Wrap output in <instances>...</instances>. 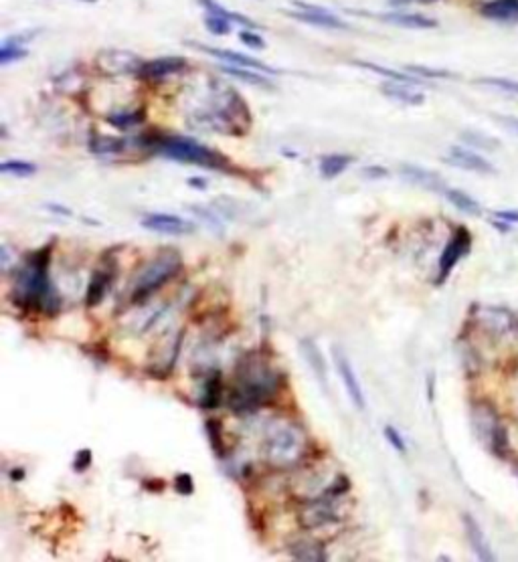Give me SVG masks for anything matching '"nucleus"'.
Segmentation results:
<instances>
[{"label": "nucleus", "mask_w": 518, "mask_h": 562, "mask_svg": "<svg viewBox=\"0 0 518 562\" xmlns=\"http://www.w3.org/2000/svg\"><path fill=\"white\" fill-rule=\"evenodd\" d=\"M407 71L418 73V76H423V77H450L447 71H442V69H430V67H423V65H407Z\"/></svg>", "instance_id": "nucleus-41"}, {"label": "nucleus", "mask_w": 518, "mask_h": 562, "mask_svg": "<svg viewBox=\"0 0 518 562\" xmlns=\"http://www.w3.org/2000/svg\"><path fill=\"white\" fill-rule=\"evenodd\" d=\"M498 122H502L504 128L512 130L518 136V118H514V115H498Z\"/></svg>", "instance_id": "nucleus-44"}, {"label": "nucleus", "mask_w": 518, "mask_h": 562, "mask_svg": "<svg viewBox=\"0 0 518 562\" xmlns=\"http://www.w3.org/2000/svg\"><path fill=\"white\" fill-rule=\"evenodd\" d=\"M308 453V437L302 427L279 421L267 429L266 459L274 467H291L298 465Z\"/></svg>", "instance_id": "nucleus-3"}, {"label": "nucleus", "mask_w": 518, "mask_h": 562, "mask_svg": "<svg viewBox=\"0 0 518 562\" xmlns=\"http://www.w3.org/2000/svg\"><path fill=\"white\" fill-rule=\"evenodd\" d=\"M221 397H223V380H221V375L211 376L204 385V390H202L201 397V405L204 409H215L221 405Z\"/></svg>", "instance_id": "nucleus-27"}, {"label": "nucleus", "mask_w": 518, "mask_h": 562, "mask_svg": "<svg viewBox=\"0 0 518 562\" xmlns=\"http://www.w3.org/2000/svg\"><path fill=\"white\" fill-rule=\"evenodd\" d=\"M142 227H146L148 231L154 233H162V235H190L195 231V225L187 221V219H180L177 214H166V213H150L142 219Z\"/></svg>", "instance_id": "nucleus-10"}, {"label": "nucleus", "mask_w": 518, "mask_h": 562, "mask_svg": "<svg viewBox=\"0 0 518 562\" xmlns=\"http://www.w3.org/2000/svg\"><path fill=\"white\" fill-rule=\"evenodd\" d=\"M387 175H389V170L383 168V166H367V168H363V176H367V178H385Z\"/></svg>", "instance_id": "nucleus-43"}, {"label": "nucleus", "mask_w": 518, "mask_h": 562, "mask_svg": "<svg viewBox=\"0 0 518 562\" xmlns=\"http://www.w3.org/2000/svg\"><path fill=\"white\" fill-rule=\"evenodd\" d=\"M470 247H472V235H470L468 229L460 227V229L455 231L454 237H452V241L445 245L442 257H440V277H437V283H442V281L447 279V275L452 274V269L457 265V261L468 255Z\"/></svg>", "instance_id": "nucleus-8"}, {"label": "nucleus", "mask_w": 518, "mask_h": 562, "mask_svg": "<svg viewBox=\"0 0 518 562\" xmlns=\"http://www.w3.org/2000/svg\"><path fill=\"white\" fill-rule=\"evenodd\" d=\"M207 435L211 441V447L217 455H225V443H223V427L217 419H209L207 421Z\"/></svg>", "instance_id": "nucleus-31"}, {"label": "nucleus", "mask_w": 518, "mask_h": 562, "mask_svg": "<svg viewBox=\"0 0 518 562\" xmlns=\"http://www.w3.org/2000/svg\"><path fill=\"white\" fill-rule=\"evenodd\" d=\"M189 184L190 187H199L202 190V188H207V182L202 180V178H189Z\"/></svg>", "instance_id": "nucleus-46"}, {"label": "nucleus", "mask_w": 518, "mask_h": 562, "mask_svg": "<svg viewBox=\"0 0 518 562\" xmlns=\"http://www.w3.org/2000/svg\"><path fill=\"white\" fill-rule=\"evenodd\" d=\"M23 475H25V474H23L21 469H19V472H13V477H14V479H16V477H23Z\"/></svg>", "instance_id": "nucleus-49"}, {"label": "nucleus", "mask_w": 518, "mask_h": 562, "mask_svg": "<svg viewBox=\"0 0 518 562\" xmlns=\"http://www.w3.org/2000/svg\"><path fill=\"white\" fill-rule=\"evenodd\" d=\"M407 2V0H405ZM419 2H433V0H419Z\"/></svg>", "instance_id": "nucleus-50"}, {"label": "nucleus", "mask_w": 518, "mask_h": 562, "mask_svg": "<svg viewBox=\"0 0 518 562\" xmlns=\"http://www.w3.org/2000/svg\"><path fill=\"white\" fill-rule=\"evenodd\" d=\"M332 356H334V364H336V368H338V375H341L342 383H344V388H346L348 397L353 400V405L356 409L365 411V409H367L365 392H363V387H361V383H358V376L354 373L353 364L348 360V356L342 352V348L332 350Z\"/></svg>", "instance_id": "nucleus-9"}, {"label": "nucleus", "mask_w": 518, "mask_h": 562, "mask_svg": "<svg viewBox=\"0 0 518 562\" xmlns=\"http://www.w3.org/2000/svg\"><path fill=\"white\" fill-rule=\"evenodd\" d=\"M478 83L504 89L508 93H517L518 95V81H512V79H502V77H484V79H478Z\"/></svg>", "instance_id": "nucleus-34"}, {"label": "nucleus", "mask_w": 518, "mask_h": 562, "mask_svg": "<svg viewBox=\"0 0 518 562\" xmlns=\"http://www.w3.org/2000/svg\"><path fill=\"white\" fill-rule=\"evenodd\" d=\"M494 217L496 219H500V221H504V223H518V211H498V213H494Z\"/></svg>", "instance_id": "nucleus-45"}, {"label": "nucleus", "mask_w": 518, "mask_h": 562, "mask_svg": "<svg viewBox=\"0 0 518 562\" xmlns=\"http://www.w3.org/2000/svg\"><path fill=\"white\" fill-rule=\"evenodd\" d=\"M204 25H207V28H209L213 35H219V37H223V35H229V33H231L229 19L217 16V14H209V16L204 19Z\"/></svg>", "instance_id": "nucleus-32"}, {"label": "nucleus", "mask_w": 518, "mask_h": 562, "mask_svg": "<svg viewBox=\"0 0 518 562\" xmlns=\"http://www.w3.org/2000/svg\"><path fill=\"white\" fill-rule=\"evenodd\" d=\"M187 61L182 57H160V59H154L142 65L138 76L146 77V79H158V77L170 76V73H177L185 69Z\"/></svg>", "instance_id": "nucleus-18"}, {"label": "nucleus", "mask_w": 518, "mask_h": 562, "mask_svg": "<svg viewBox=\"0 0 518 562\" xmlns=\"http://www.w3.org/2000/svg\"><path fill=\"white\" fill-rule=\"evenodd\" d=\"M492 437V451L498 457H504L506 449H508V439H506V431L502 425H496L490 433Z\"/></svg>", "instance_id": "nucleus-33"}, {"label": "nucleus", "mask_w": 518, "mask_h": 562, "mask_svg": "<svg viewBox=\"0 0 518 562\" xmlns=\"http://www.w3.org/2000/svg\"><path fill=\"white\" fill-rule=\"evenodd\" d=\"M51 211H55V213L59 214H71V211H67V209H63V207H57V204H49Z\"/></svg>", "instance_id": "nucleus-47"}, {"label": "nucleus", "mask_w": 518, "mask_h": 562, "mask_svg": "<svg viewBox=\"0 0 518 562\" xmlns=\"http://www.w3.org/2000/svg\"><path fill=\"white\" fill-rule=\"evenodd\" d=\"M110 122H112V125H115V128L126 130V128H132V125L142 122V113H118V115L110 118Z\"/></svg>", "instance_id": "nucleus-37"}, {"label": "nucleus", "mask_w": 518, "mask_h": 562, "mask_svg": "<svg viewBox=\"0 0 518 562\" xmlns=\"http://www.w3.org/2000/svg\"><path fill=\"white\" fill-rule=\"evenodd\" d=\"M445 197H447V200L454 204L457 211H462V213L472 214V217H480L482 214L480 204L472 199L470 194H466L464 190H457V188H447V190H445Z\"/></svg>", "instance_id": "nucleus-25"}, {"label": "nucleus", "mask_w": 518, "mask_h": 562, "mask_svg": "<svg viewBox=\"0 0 518 562\" xmlns=\"http://www.w3.org/2000/svg\"><path fill=\"white\" fill-rule=\"evenodd\" d=\"M124 140L122 137H110V136H98L89 142V150L93 154H118L124 150Z\"/></svg>", "instance_id": "nucleus-28"}, {"label": "nucleus", "mask_w": 518, "mask_h": 562, "mask_svg": "<svg viewBox=\"0 0 518 562\" xmlns=\"http://www.w3.org/2000/svg\"><path fill=\"white\" fill-rule=\"evenodd\" d=\"M95 65L105 76H138L142 69V59L138 55L122 49L101 51L95 59Z\"/></svg>", "instance_id": "nucleus-7"}, {"label": "nucleus", "mask_w": 518, "mask_h": 562, "mask_svg": "<svg viewBox=\"0 0 518 562\" xmlns=\"http://www.w3.org/2000/svg\"><path fill=\"white\" fill-rule=\"evenodd\" d=\"M114 277L115 263L100 265L98 271L91 277V281H89L88 293H86V303H88V306H98V303H101V300L105 298V293H108V289H110V283L114 281Z\"/></svg>", "instance_id": "nucleus-14"}, {"label": "nucleus", "mask_w": 518, "mask_h": 562, "mask_svg": "<svg viewBox=\"0 0 518 562\" xmlns=\"http://www.w3.org/2000/svg\"><path fill=\"white\" fill-rule=\"evenodd\" d=\"M338 498H342V496L322 491L320 496L308 501L300 510V514H298L300 524L306 530H316V528H324V526L341 522L342 512L341 506H338Z\"/></svg>", "instance_id": "nucleus-6"}, {"label": "nucleus", "mask_w": 518, "mask_h": 562, "mask_svg": "<svg viewBox=\"0 0 518 562\" xmlns=\"http://www.w3.org/2000/svg\"><path fill=\"white\" fill-rule=\"evenodd\" d=\"M180 269H182V259L177 251L158 253L136 275V279L132 283V291H130V301L132 303H144L154 291H158L165 283H168Z\"/></svg>", "instance_id": "nucleus-4"}, {"label": "nucleus", "mask_w": 518, "mask_h": 562, "mask_svg": "<svg viewBox=\"0 0 518 562\" xmlns=\"http://www.w3.org/2000/svg\"><path fill=\"white\" fill-rule=\"evenodd\" d=\"M401 175L409 182H413V184H418L421 188H428V190H433V192H443L445 194V190H447V184H445L442 176L431 172L428 168L415 166V164H403L401 166Z\"/></svg>", "instance_id": "nucleus-15"}, {"label": "nucleus", "mask_w": 518, "mask_h": 562, "mask_svg": "<svg viewBox=\"0 0 518 562\" xmlns=\"http://www.w3.org/2000/svg\"><path fill=\"white\" fill-rule=\"evenodd\" d=\"M356 65H358V67H365V69H368V71H375V73H379V76H383V77H389V79H393V81H399V83L421 85V81H419L418 77L403 76V73H399V71H393V69H387V67H380V65H373V63H367V61H358Z\"/></svg>", "instance_id": "nucleus-29"}, {"label": "nucleus", "mask_w": 518, "mask_h": 562, "mask_svg": "<svg viewBox=\"0 0 518 562\" xmlns=\"http://www.w3.org/2000/svg\"><path fill=\"white\" fill-rule=\"evenodd\" d=\"M385 439L391 443V447H395V451H399V453H405V451H407L403 437L399 435V431H397L395 427H391V425L385 427Z\"/></svg>", "instance_id": "nucleus-39"}, {"label": "nucleus", "mask_w": 518, "mask_h": 562, "mask_svg": "<svg viewBox=\"0 0 518 562\" xmlns=\"http://www.w3.org/2000/svg\"><path fill=\"white\" fill-rule=\"evenodd\" d=\"M0 172H2V175L23 178V176L35 175V172H37V166L31 162H23V160H9V162L0 164Z\"/></svg>", "instance_id": "nucleus-30"}, {"label": "nucleus", "mask_w": 518, "mask_h": 562, "mask_svg": "<svg viewBox=\"0 0 518 562\" xmlns=\"http://www.w3.org/2000/svg\"><path fill=\"white\" fill-rule=\"evenodd\" d=\"M83 2H95V0H83Z\"/></svg>", "instance_id": "nucleus-51"}, {"label": "nucleus", "mask_w": 518, "mask_h": 562, "mask_svg": "<svg viewBox=\"0 0 518 562\" xmlns=\"http://www.w3.org/2000/svg\"><path fill=\"white\" fill-rule=\"evenodd\" d=\"M464 526H466V536H468L470 546L474 550V554L484 562L494 561L492 548H490V544H488V540L484 536V532H482V528L478 526V522H476L472 516L466 514V516H464Z\"/></svg>", "instance_id": "nucleus-17"}, {"label": "nucleus", "mask_w": 518, "mask_h": 562, "mask_svg": "<svg viewBox=\"0 0 518 562\" xmlns=\"http://www.w3.org/2000/svg\"><path fill=\"white\" fill-rule=\"evenodd\" d=\"M517 330H518V318H517Z\"/></svg>", "instance_id": "nucleus-52"}, {"label": "nucleus", "mask_w": 518, "mask_h": 562, "mask_svg": "<svg viewBox=\"0 0 518 562\" xmlns=\"http://www.w3.org/2000/svg\"><path fill=\"white\" fill-rule=\"evenodd\" d=\"M462 137H464L468 144H472V146H480V148H486V150H494V148L500 146L492 137L484 136V134H476V132H466Z\"/></svg>", "instance_id": "nucleus-35"}, {"label": "nucleus", "mask_w": 518, "mask_h": 562, "mask_svg": "<svg viewBox=\"0 0 518 562\" xmlns=\"http://www.w3.org/2000/svg\"><path fill=\"white\" fill-rule=\"evenodd\" d=\"M428 390H430V400L433 399V375L430 376V385H428Z\"/></svg>", "instance_id": "nucleus-48"}, {"label": "nucleus", "mask_w": 518, "mask_h": 562, "mask_svg": "<svg viewBox=\"0 0 518 562\" xmlns=\"http://www.w3.org/2000/svg\"><path fill=\"white\" fill-rule=\"evenodd\" d=\"M290 554L298 561H326V550L314 540H296L290 546Z\"/></svg>", "instance_id": "nucleus-22"}, {"label": "nucleus", "mask_w": 518, "mask_h": 562, "mask_svg": "<svg viewBox=\"0 0 518 562\" xmlns=\"http://www.w3.org/2000/svg\"><path fill=\"white\" fill-rule=\"evenodd\" d=\"M279 375L269 368L264 358L247 356L237 366L235 385L229 395V405L235 412H249L271 402L278 395Z\"/></svg>", "instance_id": "nucleus-2"}, {"label": "nucleus", "mask_w": 518, "mask_h": 562, "mask_svg": "<svg viewBox=\"0 0 518 562\" xmlns=\"http://www.w3.org/2000/svg\"><path fill=\"white\" fill-rule=\"evenodd\" d=\"M175 487L180 496H190L195 491V482L189 474H178L177 479H175Z\"/></svg>", "instance_id": "nucleus-40"}, {"label": "nucleus", "mask_w": 518, "mask_h": 562, "mask_svg": "<svg viewBox=\"0 0 518 562\" xmlns=\"http://www.w3.org/2000/svg\"><path fill=\"white\" fill-rule=\"evenodd\" d=\"M302 11H290V14L298 21L304 23H310V25L324 26V28H346V25L342 23L341 19H336L334 14H330L328 11L314 6V4H304V2H296Z\"/></svg>", "instance_id": "nucleus-13"}, {"label": "nucleus", "mask_w": 518, "mask_h": 562, "mask_svg": "<svg viewBox=\"0 0 518 562\" xmlns=\"http://www.w3.org/2000/svg\"><path fill=\"white\" fill-rule=\"evenodd\" d=\"M353 162L354 158L348 154H328L320 160V175L324 178H336Z\"/></svg>", "instance_id": "nucleus-23"}, {"label": "nucleus", "mask_w": 518, "mask_h": 562, "mask_svg": "<svg viewBox=\"0 0 518 562\" xmlns=\"http://www.w3.org/2000/svg\"><path fill=\"white\" fill-rule=\"evenodd\" d=\"M29 55V51L23 49V47H11V45H2L0 49V63L6 65L11 61H19V59H25Z\"/></svg>", "instance_id": "nucleus-36"}, {"label": "nucleus", "mask_w": 518, "mask_h": 562, "mask_svg": "<svg viewBox=\"0 0 518 562\" xmlns=\"http://www.w3.org/2000/svg\"><path fill=\"white\" fill-rule=\"evenodd\" d=\"M221 71H223V73H227V76L235 77V79H239V81H245V83H249V85H257V88L271 89V81H269V79H266L264 76H259L255 69L247 71L245 67L225 65V67H221Z\"/></svg>", "instance_id": "nucleus-26"}, {"label": "nucleus", "mask_w": 518, "mask_h": 562, "mask_svg": "<svg viewBox=\"0 0 518 562\" xmlns=\"http://www.w3.org/2000/svg\"><path fill=\"white\" fill-rule=\"evenodd\" d=\"M380 19L387 21V23H393V25L403 26V28H433V26H437V23H435L433 19H430V16L413 13L383 14Z\"/></svg>", "instance_id": "nucleus-21"}, {"label": "nucleus", "mask_w": 518, "mask_h": 562, "mask_svg": "<svg viewBox=\"0 0 518 562\" xmlns=\"http://www.w3.org/2000/svg\"><path fill=\"white\" fill-rule=\"evenodd\" d=\"M484 313H486L484 320L488 324V330L496 334H506L512 328V324H517V318H512L506 310H500V308H486Z\"/></svg>", "instance_id": "nucleus-24"}, {"label": "nucleus", "mask_w": 518, "mask_h": 562, "mask_svg": "<svg viewBox=\"0 0 518 562\" xmlns=\"http://www.w3.org/2000/svg\"><path fill=\"white\" fill-rule=\"evenodd\" d=\"M189 45L197 47V49L204 51V53H209V55H213V57L221 59V61L229 63V65H235V67H247V69H255V71H259V73H267V76L276 73V71H274V67H269V65H266V63H261L259 59H253V57H247V55L235 53V51L215 49V47H207V45H199V43H189Z\"/></svg>", "instance_id": "nucleus-11"}, {"label": "nucleus", "mask_w": 518, "mask_h": 562, "mask_svg": "<svg viewBox=\"0 0 518 562\" xmlns=\"http://www.w3.org/2000/svg\"><path fill=\"white\" fill-rule=\"evenodd\" d=\"M443 160L455 166V168L470 170V172H480V175H492L494 172V166L486 158L478 156L476 152L464 150V148H452Z\"/></svg>", "instance_id": "nucleus-12"}, {"label": "nucleus", "mask_w": 518, "mask_h": 562, "mask_svg": "<svg viewBox=\"0 0 518 562\" xmlns=\"http://www.w3.org/2000/svg\"><path fill=\"white\" fill-rule=\"evenodd\" d=\"M300 352H302L304 360L308 363L310 370L314 373V376L318 378V383L322 387H328V373H326V363H324V356L318 348V344L312 338H302L300 340Z\"/></svg>", "instance_id": "nucleus-16"}, {"label": "nucleus", "mask_w": 518, "mask_h": 562, "mask_svg": "<svg viewBox=\"0 0 518 562\" xmlns=\"http://www.w3.org/2000/svg\"><path fill=\"white\" fill-rule=\"evenodd\" d=\"M49 261L51 247H43L26 257L14 279V303L45 316L59 310V296L49 279Z\"/></svg>", "instance_id": "nucleus-1"}, {"label": "nucleus", "mask_w": 518, "mask_h": 562, "mask_svg": "<svg viewBox=\"0 0 518 562\" xmlns=\"http://www.w3.org/2000/svg\"><path fill=\"white\" fill-rule=\"evenodd\" d=\"M383 93L389 95L395 101L399 103H405V105H419L423 103V95L419 91H413L409 89V83H399V81H391V83H383Z\"/></svg>", "instance_id": "nucleus-19"}, {"label": "nucleus", "mask_w": 518, "mask_h": 562, "mask_svg": "<svg viewBox=\"0 0 518 562\" xmlns=\"http://www.w3.org/2000/svg\"><path fill=\"white\" fill-rule=\"evenodd\" d=\"M482 14L494 21H512L518 16V0H492L482 6Z\"/></svg>", "instance_id": "nucleus-20"}, {"label": "nucleus", "mask_w": 518, "mask_h": 562, "mask_svg": "<svg viewBox=\"0 0 518 562\" xmlns=\"http://www.w3.org/2000/svg\"><path fill=\"white\" fill-rule=\"evenodd\" d=\"M158 148L170 160L197 164L204 168H213V170H227L229 168V162L221 154H217L211 148L202 146L195 140H189V137H165L160 140Z\"/></svg>", "instance_id": "nucleus-5"}, {"label": "nucleus", "mask_w": 518, "mask_h": 562, "mask_svg": "<svg viewBox=\"0 0 518 562\" xmlns=\"http://www.w3.org/2000/svg\"><path fill=\"white\" fill-rule=\"evenodd\" d=\"M239 37H241V41H243L247 47H252V49H264V47H266L264 38L257 37V35H253V33H249V31H241Z\"/></svg>", "instance_id": "nucleus-42"}, {"label": "nucleus", "mask_w": 518, "mask_h": 562, "mask_svg": "<svg viewBox=\"0 0 518 562\" xmlns=\"http://www.w3.org/2000/svg\"><path fill=\"white\" fill-rule=\"evenodd\" d=\"M91 463H93V455H91V451L89 449L77 451L76 459H73V472H76V474H81V472L89 469V465H91Z\"/></svg>", "instance_id": "nucleus-38"}]
</instances>
